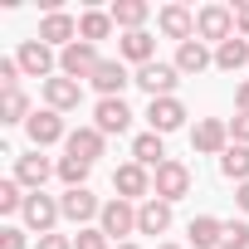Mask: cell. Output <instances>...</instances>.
<instances>
[{"label": "cell", "instance_id": "cell-11", "mask_svg": "<svg viewBox=\"0 0 249 249\" xmlns=\"http://www.w3.org/2000/svg\"><path fill=\"white\" fill-rule=\"evenodd\" d=\"M59 210H64V220H69V225L88 230V225L103 215V200H98L88 186H78V191H64V196H59Z\"/></svg>", "mask_w": 249, "mask_h": 249}, {"label": "cell", "instance_id": "cell-9", "mask_svg": "<svg viewBox=\"0 0 249 249\" xmlns=\"http://www.w3.org/2000/svg\"><path fill=\"white\" fill-rule=\"evenodd\" d=\"M112 191H117L122 200L142 205V200H152V171L137 166V161H122V166L112 171Z\"/></svg>", "mask_w": 249, "mask_h": 249}, {"label": "cell", "instance_id": "cell-18", "mask_svg": "<svg viewBox=\"0 0 249 249\" xmlns=\"http://www.w3.org/2000/svg\"><path fill=\"white\" fill-rule=\"evenodd\" d=\"M171 64L181 69V78H196V73L215 69V49L200 44V39H186V44H176V59H171Z\"/></svg>", "mask_w": 249, "mask_h": 249}, {"label": "cell", "instance_id": "cell-33", "mask_svg": "<svg viewBox=\"0 0 249 249\" xmlns=\"http://www.w3.org/2000/svg\"><path fill=\"white\" fill-rule=\"evenodd\" d=\"M73 249H112V239H107L98 225H88V230H78V234H73Z\"/></svg>", "mask_w": 249, "mask_h": 249}, {"label": "cell", "instance_id": "cell-14", "mask_svg": "<svg viewBox=\"0 0 249 249\" xmlns=\"http://www.w3.org/2000/svg\"><path fill=\"white\" fill-rule=\"evenodd\" d=\"M49 176H59V161H49L44 152H25V157H15V181H20L25 191H44Z\"/></svg>", "mask_w": 249, "mask_h": 249}, {"label": "cell", "instance_id": "cell-8", "mask_svg": "<svg viewBox=\"0 0 249 249\" xmlns=\"http://www.w3.org/2000/svg\"><path fill=\"white\" fill-rule=\"evenodd\" d=\"M25 137H30V147H35V152H44V147H54V142H69L64 112H54V107H39V112L25 122Z\"/></svg>", "mask_w": 249, "mask_h": 249}, {"label": "cell", "instance_id": "cell-15", "mask_svg": "<svg viewBox=\"0 0 249 249\" xmlns=\"http://www.w3.org/2000/svg\"><path fill=\"white\" fill-rule=\"evenodd\" d=\"M35 39H44L49 49H69V44L78 39V20H73L69 10H54V15L39 20V35H35Z\"/></svg>", "mask_w": 249, "mask_h": 249}, {"label": "cell", "instance_id": "cell-13", "mask_svg": "<svg viewBox=\"0 0 249 249\" xmlns=\"http://www.w3.org/2000/svg\"><path fill=\"white\" fill-rule=\"evenodd\" d=\"M132 117H137V112L122 103V98H98V107H93V127H98L103 137H122V132L132 127Z\"/></svg>", "mask_w": 249, "mask_h": 249}, {"label": "cell", "instance_id": "cell-32", "mask_svg": "<svg viewBox=\"0 0 249 249\" xmlns=\"http://www.w3.org/2000/svg\"><path fill=\"white\" fill-rule=\"evenodd\" d=\"M220 249H249V220H225Z\"/></svg>", "mask_w": 249, "mask_h": 249}, {"label": "cell", "instance_id": "cell-35", "mask_svg": "<svg viewBox=\"0 0 249 249\" xmlns=\"http://www.w3.org/2000/svg\"><path fill=\"white\" fill-rule=\"evenodd\" d=\"M230 142L249 147V112H234V117H230Z\"/></svg>", "mask_w": 249, "mask_h": 249}, {"label": "cell", "instance_id": "cell-24", "mask_svg": "<svg viewBox=\"0 0 249 249\" xmlns=\"http://www.w3.org/2000/svg\"><path fill=\"white\" fill-rule=\"evenodd\" d=\"M132 161L147 166V171H157V166L171 161V157H166V142H161L157 132H137V137H132Z\"/></svg>", "mask_w": 249, "mask_h": 249}, {"label": "cell", "instance_id": "cell-34", "mask_svg": "<svg viewBox=\"0 0 249 249\" xmlns=\"http://www.w3.org/2000/svg\"><path fill=\"white\" fill-rule=\"evenodd\" d=\"M20 78H25V73H20V64H15V59H0V88L10 93V88H20Z\"/></svg>", "mask_w": 249, "mask_h": 249}, {"label": "cell", "instance_id": "cell-30", "mask_svg": "<svg viewBox=\"0 0 249 249\" xmlns=\"http://www.w3.org/2000/svg\"><path fill=\"white\" fill-rule=\"evenodd\" d=\"M88 161H78V157H59V181L69 186V191H78V186H88Z\"/></svg>", "mask_w": 249, "mask_h": 249}, {"label": "cell", "instance_id": "cell-37", "mask_svg": "<svg viewBox=\"0 0 249 249\" xmlns=\"http://www.w3.org/2000/svg\"><path fill=\"white\" fill-rule=\"evenodd\" d=\"M234 35L249 39V0H244V5H234Z\"/></svg>", "mask_w": 249, "mask_h": 249}, {"label": "cell", "instance_id": "cell-6", "mask_svg": "<svg viewBox=\"0 0 249 249\" xmlns=\"http://www.w3.org/2000/svg\"><path fill=\"white\" fill-rule=\"evenodd\" d=\"M20 215H25V230H35L39 239H44V234H54V225L64 220V210H59V196H44V191H30Z\"/></svg>", "mask_w": 249, "mask_h": 249}, {"label": "cell", "instance_id": "cell-27", "mask_svg": "<svg viewBox=\"0 0 249 249\" xmlns=\"http://www.w3.org/2000/svg\"><path fill=\"white\" fill-rule=\"evenodd\" d=\"M220 176H225V181H234V186H244V181H249V147L230 142V147H225V157H220Z\"/></svg>", "mask_w": 249, "mask_h": 249}, {"label": "cell", "instance_id": "cell-19", "mask_svg": "<svg viewBox=\"0 0 249 249\" xmlns=\"http://www.w3.org/2000/svg\"><path fill=\"white\" fill-rule=\"evenodd\" d=\"M83 103V83H73V78H64V73H54L49 83H44V107H54V112H73Z\"/></svg>", "mask_w": 249, "mask_h": 249}, {"label": "cell", "instance_id": "cell-21", "mask_svg": "<svg viewBox=\"0 0 249 249\" xmlns=\"http://www.w3.org/2000/svg\"><path fill=\"white\" fill-rule=\"evenodd\" d=\"M117 59L142 69V64H152V59H157V39H152L147 30H132V35H122V39H117Z\"/></svg>", "mask_w": 249, "mask_h": 249}, {"label": "cell", "instance_id": "cell-38", "mask_svg": "<svg viewBox=\"0 0 249 249\" xmlns=\"http://www.w3.org/2000/svg\"><path fill=\"white\" fill-rule=\"evenodd\" d=\"M35 249H73V234H44Z\"/></svg>", "mask_w": 249, "mask_h": 249}, {"label": "cell", "instance_id": "cell-3", "mask_svg": "<svg viewBox=\"0 0 249 249\" xmlns=\"http://www.w3.org/2000/svg\"><path fill=\"white\" fill-rule=\"evenodd\" d=\"M196 39L200 44H225V39H234V10L230 5H200L196 10Z\"/></svg>", "mask_w": 249, "mask_h": 249}, {"label": "cell", "instance_id": "cell-17", "mask_svg": "<svg viewBox=\"0 0 249 249\" xmlns=\"http://www.w3.org/2000/svg\"><path fill=\"white\" fill-rule=\"evenodd\" d=\"M157 30H161L166 39L186 44V39H196V15H191L186 5H161V10H157Z\"/></svg>", "mask_w": 249, "mask_h": 249}, {"label": "cell", "instance_id": "cell-4", "mask_svg": "<svg viewBox=\"0 0 249 249\" xmlns=\"http://www.w3.org/2000/svg\"><path fill=\"white\" fill-rule=\"evenodd\" d=\"M15 64H20V73L25 78H54L59 73V49H49L44 39H25L20 49H15Z\"/></svg>", "mask_w": 249, "mask_h": 249}, {"label": "cell", "instance_id": "cell-20", "mask_svg": "<svg viewBox=\"0 0 249 249\" xmlns=\"http://www.w3.org/2000/svg\"><path fill=\"white\" fill-rule=\"evenodd\" d=\"M103 147H107V137L98 132V127H73L69 132V142H64V157H78V161H98L103 157Z\"/></svg>", "mask_w": 249, "mask_h": 249}, {"label": "cell", "instance_id": "cell-22", "mask_svg": "<svg viewBox=\"0 0 249 249\" xmlns=\"http://www.w3.org/2000/svg\"><path fill=\"white\" fill-rule=\"evenodd\" d=\"M171 220H176V215H171V205H166V200H157V196L137 205V234H166V230H171Z\"/></svg>", "mask_w": 249, "mask_h": 249}, {"label": "cell", "instance_id": "cell-1", "mask_svg": "<svg viewBox=\"0 0 249 249\" xmlns=\"http://www.w3.org/2000/svg\"><path fill=\"white\" fill-rule=\"evenodd\" d=\"M191 186H196V176H191V166L186 161H161L157 171H152V196L157 200H166V205H176V200H186L191 196Z\"/></svg>", "mask_w": 249, "mask_h": 249}, {"label": "cell", "instance_id": "cell-26", "mask_svg": "<svg viewBox=\"0 0 249 249\" xmlns=\"http://www.w3.org/2000/svg\"><path fill=\"white\" fill-rule=\"evenodd\" d=\"M215 69L220 73H239V69H249V39H225L220 49H215Z\"/></svg>", "mask_w": 249, "mask_h": 249}, {"label": "cell", "instance_id": "cell-36", "mask_svg": "<svg viewBox=\"0 0 249 249\" xmlns=\"http://www.w3.org/2000/svg\"><path fill=\"white\" fill-rule=\"evenodd\" d=\"M30 239H25V230L20 225H5V230H0V249H25Z\"/></svg>", "mask_w": 249, "mask_h": 249}, {"label": "cell", "instance_id": "cell-23", "mask_svg": "<svg viewBox=\"0 0 249 249\" xmlns=\"http://www.w3.org/2000/svg\"><path fill=\"white\" fill-rule=\"evenodd\" d=\"M112 25L122 30V35H132V30H142L147 25V15H152V5H147V0H112Z\"/></svg>", "mask_w": 249, "mask_h": 249}, {"label": "cell", "instance_id": "cell-16", "mask_svg": "<svg viewBox=\"0 0 249 249\" xmlns=\"http://www.w3.org/2000/svg\"><path fill=\"white\" fill-rule=\"evenodd\" d=\"M88 83L98 88V98H122V88L132 83V73H127V64H122V59H103Z\"/></svg>", "mask_w": 249, "mask_h": 249}, {"label": "cell", "instance_id": "cell-41", "mask_svg": "<svg viewBox=\"0 0 249 249\" xmlns=\"http://www.w3.org/2000/svg\"><path fill=\"white\" fill-rule=\"evenodd\" d=\"M112 249H137V244H132V239H127V244H112Z\"/></svg>", "mask_w": 249, "mask_h": 249}, {"label": "cell", "instance_id": "cell-2", "mask_svg": "<svg viewBox=\"0 0 249 249\" xmlns=\"http://www.w3.org/2000/svg\"><path fill=\"white\" fill-rule=\"evenodd\" d=\"M98 230H103V234H107L112 244H127V234H137V205H132V200H122V196L103 200Z\"/></svg>", "mask_w": 249, "mask_h": 249}, {"label": "cell", "instance_id": "cell-29", "mask_svg": "<svg viewBox=\"0 0 249 249\" xmlns=\"http://www.w3.org/2000/svg\"><path fill=\"white\" fill-rule=\"evenodd\" d=\"M35 112H30V98L20 93V88H10V93H0V122H30Z\"/></svg>", "mask_w": 249, "mask_h": 249}, {"label": "cell", "instance_id": "cell-25", "mask_svg": "<svg viewBox=\"0 0 249 249\" xmlns=\"http://www.w3.org/2000/svg\"><path fill=\"white\" fill-rule=\"evenodd\" d=\"M186 234H191V249H220L225 220H215V215H196V220L186 225Z\"/></svg>", "mask_w": 249, "mask_h": 249}, {"label": "cell", "instance_id": "cell-12", "mask_svg": "<svg viewBox=\"0 0 249 249\" xmlns=\"http://www.w3.org/2000/svg\"><path fill=\"white\" fill-rule=\"evenodd\" d=\"M186 103L181 98H152L147 103V132H157V137H166V132H176V127H186Z\"/></svg>", "mask_w": 249, "mask_h": 249}, {"label": "cell", "instance_id": "cell-5", "mask_svg": "<svg viewBox=\"0 0 249 249\" xmlns=\"http://www.w3.org/2000/svg\"><path fill=\"white\" fill-rule=\"evenodd\" d=\"M132 83H137L147 98H176L181 69H176V64H161V59H152V64H142V69L132 73Z\"/></svg>", "mask_w": 249, "mask_h": 249}, {"label": "cell", "instance_id": "cell-31", "mask_svg": "<svg viewBox=\"0 0 249 249\" xmlns=\"http://www.w3.org/2000/svg\"><path fill=\"white\" fill-rule=\"evenodd\" d=\"M25 196H30V191H25L15 176H10V181H0V215H15V210H25Z\"/></svg>", "mask_w": 249, "mask_h": 249}, {"label": "cell", "instance_id": "cell-10", "mask_svg": "<svg viewBox=\"0 0 249 249\" xmlns=\"http://www.w3.org/2000/svg\"><path fill=\"white\" fill-rule=\"evenodd\" d=\"M225 147H230V122H225V117H200L196 127H191V152H200V157H225Z\"/></svg>", "mask_w": 249, "mask_h": 249}, {"label": "cell", "instance_id": "cell-39", "mask_svg": "<svg viewBox=\"0 0 249 249\" xmlns=\"http://www.w3.org/2000/svg\"><path fill=\"white\" fill-rule=\"evenodd\" d=\"M234 205H239V215L249 220V181H244V186H234Z\"/></svg>", "mask_w": 249, "mask_h": 249}, {"label": "cell", "instance_id": "cell-42", "mask_svg": "<svg viewBox=\"0 0 249 249\" xmlns=\"http://www.w3.org/2000/svg\"><path fill=\"white\" fill-rule=\"evenodd\" d=\"M157 249H181V244H157Z\"/></svg>", "mask_w": 249, "mask_h": 249}, {"label": "cell", "instance_id": "cell-40", "mask_svg": "<svg viewBox=\"0 0 249 249\" xmlns=\"http://www.w3.org/2000/svg\"><path fill=\"white\" fill-rule=\"evenodd\" d=\"M234 112H249V78L234 88Z\"/></svg>", "mask_w": 249, "mask_h": 249}, {"label": "cell", "instance_id": "cell-7", "mask_svg": "<svg viewBox=\"0 0 249 249\" xmlns=\"http://www.w3.org/2000/svg\"><path fill=\"white\" fill-rule=\"evenodd\" d=\"M103 64V54H98V44H88V39H73L69 49H59V73L64 78H73V83H83V78H93V69Z\"/></svg>", "mask_w": 249, "mask_h": 249}, {"label": "cell", "instance_id": "cell-28", "mask_svg": "<svg viewBox=\"0 0 249 249\" xmlns=\"http://www.w3.org/2000/svg\"><path fill=\"white\" fill-rule=\"evenodd\" d=\"M117 25H112V15L107 10H83L78 15V39H88V44H98V39H107Z\"/></svg>", "mask_w": 249, "mask_h": 249}]
</instances>
